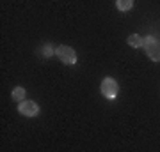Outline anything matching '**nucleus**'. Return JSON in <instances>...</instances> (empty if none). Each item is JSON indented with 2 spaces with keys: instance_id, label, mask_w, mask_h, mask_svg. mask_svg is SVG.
Returning a JSON list of instances; mask_svg holds the SVG:
<instances>
[{
  "instance_id": "f257e3e1",
  "label": "nucleus",
  "mask_w": 160,
  "mask_h": 152,
  "mask_svg": "<svg viewBox=\"0 0 160 152\" xmlns=\"http://www.w3.org/2000/svg\"><path fill=\"white\" fill-rule=\"evenodd\" d=\"M144 51H146V55H148L149 60H153V62H160V41H157L155 37L148 35V37H144Z\"/></svg>"
},
{
  "instance_id": "f03ea898",
  "label": "nucleus",
  "mask_w": 160,
  "mask_h": 152,
  "mask_svg": "<svg viewBox=\"0 0 160 152\" xmlns=\"http://www.w3.org/2000/svg\"><path fill=\"white\" fill-rule=\"evenodd\" d=\"M55 55L61 58V62L66 66H75L77 64V51L68 44H61L55 48Z\"/></svg>"
},
{
  "instance_id": "7ed1b4c3",
  "label": "nucleus",
  "mask_w": 160,
  "mask_h": 152,
  "mask_svg": "<svg viewBox=\"0 0 160 152\" xmlns=\"http://www.w3.org/2000/svg\"><path fill=\"white\" fill-rule=\"evenodd\" d=\"M100 90H102V96L107 97V99H116L118 97V92H119V85L112 76H107L103 78L102 85H100Z\"/></svg>"
},
{
  "instance_id": "20e7f679",
  "label": "nucleus",
  "mask_w": 160,
  "mask_h": 152,
  "mask_svg": "<svg viewBox=\"0 0 160 152\" xmlns=\"http://www.w3.org/2000/svg\"><path fill=\"white\" fill-rule=\"evenodd\" d=\"M18 112L22 113L23 117H36V115H39V104L25 99L23 103L18 104Z\"/></svg>"
},
{
  "instance_id": "39448f33",
  "label": "nucleus",
  "mask_w": 160,
  "mask_h": 152,
  "mask_svg": "<svg viewBox=\"0 0 160 152\" xmlns=\"http://www.w3.org/2000/svg\"><path fill=\"white\" fill-rule=\"evenodd\" d=\"M25 96H27V90L23 89V87H14L11 92L12 101H16V103H23L25 101Z\"/></svg>"
},
{
  "instance_id": "423d86ee",
  "label": "nucleus",
  "mask_w": 160,
  "mask_h": 152,
  "mask_svg": "<svg viewBox=\"0 0 160 152\" xmlns=\"http://www.w3.org/2000/svg\"><path fill=\"white\" fill-rule=\"evenodd\" d=\"M126 43H128L132 48H142L144 46V37H141L139 34H132V35H128Z\"/></svg>"
},
{
  "instance_id": "0eeeda50",
  "label": "nucleus",
  "mask_w": 160,
  "mask_h": 152,
  "mask_svg": "<svg viewBox=\"0 0 160 152\" xmlns=\"http://www.w3.org/2000/svg\"><path fill=\"white\" fill-rule=\"evenodd\" d=\"M38 51H39V55L43 57V58H50L52 55H55V48L52 44H43Z\"/></svg>"
},
{
  "instance_id": "6e6552de",
  "label": "nucleus",
  "mask_w": 160,
  "mask_h": 152,
  "mask_svg": "<svg viewBox=\"0 0 160 152\" xmlns=\"http://www.w3.org/2000/svg\"><path fill=\"white\" fill-rule=\"evenodd\" d=\"M116 7H118L121 12L132 11V7H133V2H132V0H118V2H116Z\"/></svg>"
}]
</instances>
